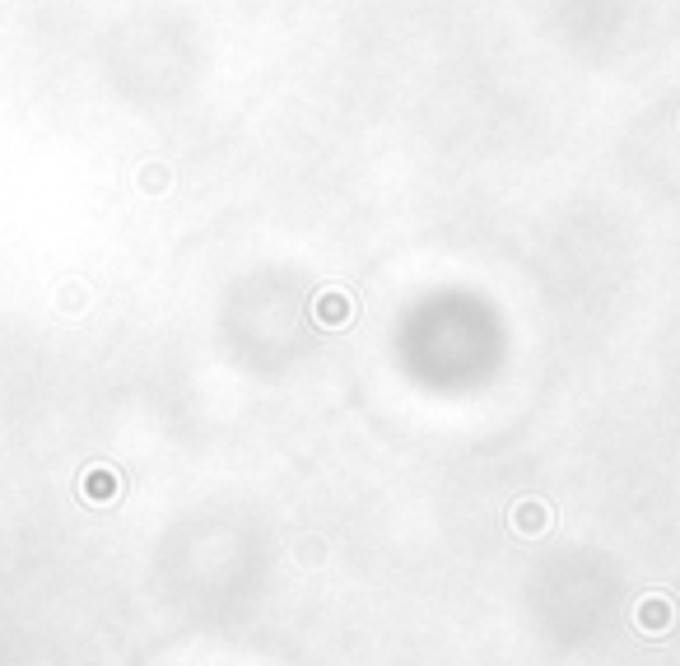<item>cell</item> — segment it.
Listing matches in <instances>:
<instances>
[{
	"label": "cell",
	"instance_id": "obj_1",
	"mask_svg": "<svg viewBox=\"0 0 680 666\" xmlns=\"http://www.w3.org/2000/svg\"><path fill=\"white\" fill-rule=\"evenodd\" d=\"M676 620H680V606L667 592H643L634 601V611H629V625L639 629L643 639H667L671 629H676Z\"/></svg>",
	"mask_w": 680,
	"mask_h": 666
},
{
	"label": "cell",
	"instance_id": "obj_2",
	"mask_svg": "<svg viewBox=\"0 0 680 666\" xmlns=\"http://www.w3.org/2000/svg\"><path fill=\"white\" fill-rule=\"evenodd\" d=\"M354 294L350 289H340V285H327V289H317L313 294V322L322 331H345L354 322Z\"/></svg>",
	"mask_w": 680,
	"mask_h": 666
},
{
	"label": "cell",
	"instance_id": "obj_3",
	"mask_svg": "<svg viewBox=\"0 0 680 666\" xmlns=\"http://www.w3.org/2000/svg\"><path fill=\"white\" fill-rule=\"evenodd\" d=\"M550 522H555V513H550V503L545 499H517L513 508H508V527H513V536H527V541L545 536Z\"/></svg>",
	"mask_w": 680,
	"mask_h": 666
},
{
	"label": "cell",
	"instance_id": "obj_4",
	"mask_svg": "<svg viewBox=\"0 0 680 666\" xmlns=\"http://www.w3.org/2000/svg\"><path fill=\"white\" fill-rule=\"evenodd\" d=\"M80 494L89 503H112L117 494H122V476H117L112 466H89V476H84Z\"/></svg>",
	"mask_w": 680,
	"mask_h": 666
},
{
	"label": "cell",
	"instance_id": "obj_5",
	"mask_svg": "<svg viewBox=\"0 0 680 666\" xmlns=\"http://www.w3.org/2000/svg\"><path fill=\"white\" fill-rule=\"evenodd\" d=\"M136 182L145 196H168V191H173V168H168L164 159H150V164H140Z\"/></svg>",
	"mask_w": 680,
	"mask_h": 666
}]
</instances>
